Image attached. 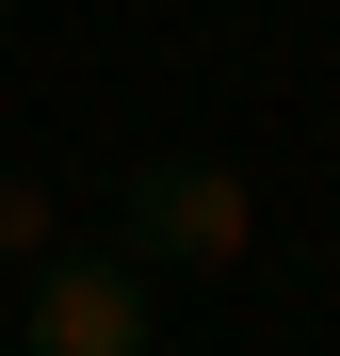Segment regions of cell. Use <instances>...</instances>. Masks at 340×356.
<instances>
[{
    "mask_svg": "<svg viewBox=\"0 0 340 356\" xmlns=\"http://www.w3.org/2000/svg\"><path fill=\"white\" fill-rule=\"evenodd\" d=\"M130 259H146V275H243V259H259V178L211 162V146L130 162Z\"/></svg>",
    "mask_w": 340,
    "mask_h": 356,
    "instance_id": "1",
    "label": "cell"
},
{
    "mask_svg": "<svg viewBox=\"0 0 340 356\" xmlns=\"http://www.w3.org/2000/svg\"><path fill=\"white\" fill-rule=\"evenodd\" d=\"M17 356H162V275L130 243H49L17 291Z\"/></svg>",
    "mask_w": 340,
    "mask_h": 356,
    "instance_id": "2",
    "label": "cell"
},
{
    "mask_svg": "<svg viewBox=\"0 0 340 356\" xmlns=\"http://www.w3.org/2000/svg\"><path fill=\"white\" fill-rule=\"evenodd\" d=\"M49 243H65V195H49L33 162H0V275H33Z\"/></svg>",
    "mask_w": 340,
    "mask_h": 356,
    "instance_id": "3",
    "label": "cell"
}]
</instances>
